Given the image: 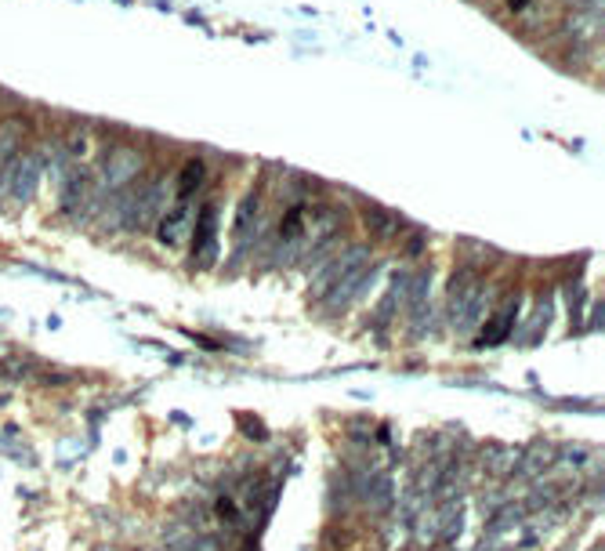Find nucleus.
<instances>
[{
  "label": "nucleus",
  "instance_id": "10",
  "mask_svg": "<svg viewBox=\"0 0 605 551\" xmlns=\"http://www.w3.org/2000/svg\"><path fill=\"white\" fill-rule=\"evenodd\" d=\"M257 225H261V193H250L239 203V211H236V232H239V239H254Z\"/></svg>",
  "mask_w": 605,
  "mask_h": 551
},
{
  "label": "nucleus",
  "instance_id": "12",
  "mask_svg": "<svg viewBox=\"0 0 605 551\" xmlns=\"http://www.w3.org/2000/svg\"><path fill=\"white\" fill-rule=\"evenodd\" d=\"M519 316V298H511L508 302V309L486 327V338H483V345H493V341H501V338H508V330H511V320Z\"/></svg>",
  "mask_w": 605,
  "mask_h": 551
},
{
  "label": "nucleus",
  "instance_id": "14",
  "mask_svg": "<svg viewBox=\"0 0 605 551\" xmlns=\"http://www.w3.org/2000/svg\"><path fill=\"white\" fill-rule=\"evenodd\" d=\"M203 175H207V171H203V164H200V160H193V164H189V171L182 175V200H185V196H193V193L200 189Z\"/></svg>",
  "mask_w": 605,
  "mask_h": 551
},
{
  "label": "nucleus",
  "instance_id": "4",
  "mask_svg": "<svg viewBox=\"0 0 605 551\" xmlns=\"http://www.w3.org/2000/svg\"><path fill=\"white\" fill-rule=\"evenodd\" d=\"M366 257H370V250L366 247H352V250H345V254H338L334 261H327L323 268H320V276H316V284H312V294H323V291H330L345 272H352V268H359V265H366Z\"/></svg>",
  "mask_w": 605,
  "mask_h": 551
},
{
  "label": "nucleus",
  "instance_id": "5",
  "mask_svg": "<svg viewBox=\"0 0 605 551\" xmlns=\"http://www.w3.org/2000/svg\"><path fill=\"white\" fill-rule=\"evenodd\" d=\"M370 276H374V272H370V268H363V265H359V268H352V272H345L341 280L327 291V309H330V312H341L348 302H356V298L363 294V287L370 284Z\"/></svg>",
  "mask_w": 605,
  "mask_h": 551
},
{
  "label": "nucleus",
  "instance_id": "3",
  "mask_svg": "<svg viewBox=\"0 0 605 551\" xmlns=\"http://www.w3.org/2000/svg\"><path fill=\"white\" fill-rule=\"evenodd\" d=\"M193 214H196L193 196L178 200L175 207H167V211L160 214V221H157V236H160L167 247H185V239H189V232H193V225H196Z\"/></svg>",
  "mask_w": 605,
  "mask_h": 551
},
{
  "label": "nucleus",
  "instance_id": "8",
  "mask_svg": "<svg viewBox=\"0 0 605 551\" xmlns=\"http://www.w3.org/2000/svg\"><path fill=\"white\" fill-rule=\"evenodd\" d=\"M558 457V450L551 447V443H537V447H529V450H519V475L522 479H529V475H544L547 468H551V461Z\"/></svg>",
  "mask_w": 605,
  "mask_h": 551
},
{
  "label": "nucleus",
  "instance_id": "9",
  "mask_svg": "<svg viewBox=\"0 0 605 551\" xmlns=\"http://www.w3.org/2000/svg\"><path fill=\"white\" fill-rule=\"evenodd\" d=\"M91 196H95V189H91L87 171H73L69 182H66V189H62V211L77 214L84 207V200H91Z\"/></svg>",
  "mask_w": 605,
  "mask_h": 551
},
{
  "label": "nucleus",
  "instance_id": "11",
  "mask_svg": "<svg viewBox=\"0 0 605 551\" xmlns=\"http://www.w3.org/2000/svg\"><path fill=\"white\" fill-rule=\"evenodd\" d=\"M515 465H519V450H511V447H493V450H486V468H490L493 479L515 472Z\"/></svg>",
  "mask_w": 605,
  "mask_h": 551
},
{
  "label": "nucleus",
  "instance_id": "2",
  "mask_svg": "<svg viewBox=\"0 0 605 551\" xmlns=\"http://www.w3.org/2000/svg\"><path fill=\"white\" fill-rule=\"evenodd\" d=\"M145 164H149V160H145V153H141L138 146L116 142V146H109L105 157H102V185H105L109 193L131 189V185L141 178Z\"/></svg>",
  "mask_w": 605,
  "mask_h": 551
},
{
  "label": "nucleus",
  "instance_id": "13",
  "mask_svg": "<svg viewBox=\"0 0 605 551\" xmlns=\"http://www.w3.org/2000/svg\"><path fill=\"white\" fill-rule=\"evenodd\" d=\"M366 225H370V229H374V232H377L381 239H388V236H395V232L402 229V221H399L395 214H388V211H377V207L370 211V218H366Z\"/></svg>",
  "mask_w": 605,
  "mask_h": 551
},
{
  "label": "nucleus",
  "instance_id": "15",
  "mask_svg": "<svg viewBox=\"0 0 605 551\" xmlns=\"http://www.w3.org/2000/svg\"><path fill=\"white\" fill-rule=\"evenodd\" d=\"M565 5H591V0H565Z\"/></svg>",
  "mask_w": 605,
  "mask_h": 551
},
{
  "label": "nucleus",
  "instance_id": "1",
  "mask_svg": "<svg viewBox=\"0 0 605 551\" xmlns=\"http://www.w3.org/2000/svg\"><path fill=\"white\" fill-rule=\"evenodd\" d=\"M44 167H48V160L41 153H19L8 167H0V196L12 193L15 207L30 203L44 182Z\"/></svg>",
  "mask_w": 605,
  "mask_h": 551
},
{
  "label": "nucleus",
  "instance_id": "7",
  "mask_svg": "<svg viewBox=\"0 0 605 551\" xmlns=\"http://www.w3.org/2000/svg\"><path fill=\"white\" fill-rule=\"evenodd\" d=\"M214 247H218V207H203L200 211V218H196V236H193V254H196V261H211V254H214Z\"/></svg>",
  "mask_w": 605,
  "mask_h": 551
},
{
  "label": "nucleus",
  "instance_id": "6",
  "mask_svg": "<svg viewBox=\"0 0 605 551\" xmlns=\"http://www.w3.org/2000/svg\"><path fill=\"white\" fill-rule=\"evenodd\" d=\"M30 138V120L26 116H12V120H0V167H8Z\"/></svg>",
  "mask_w": 605,
  "mask_h": 551
}]
</instances>
